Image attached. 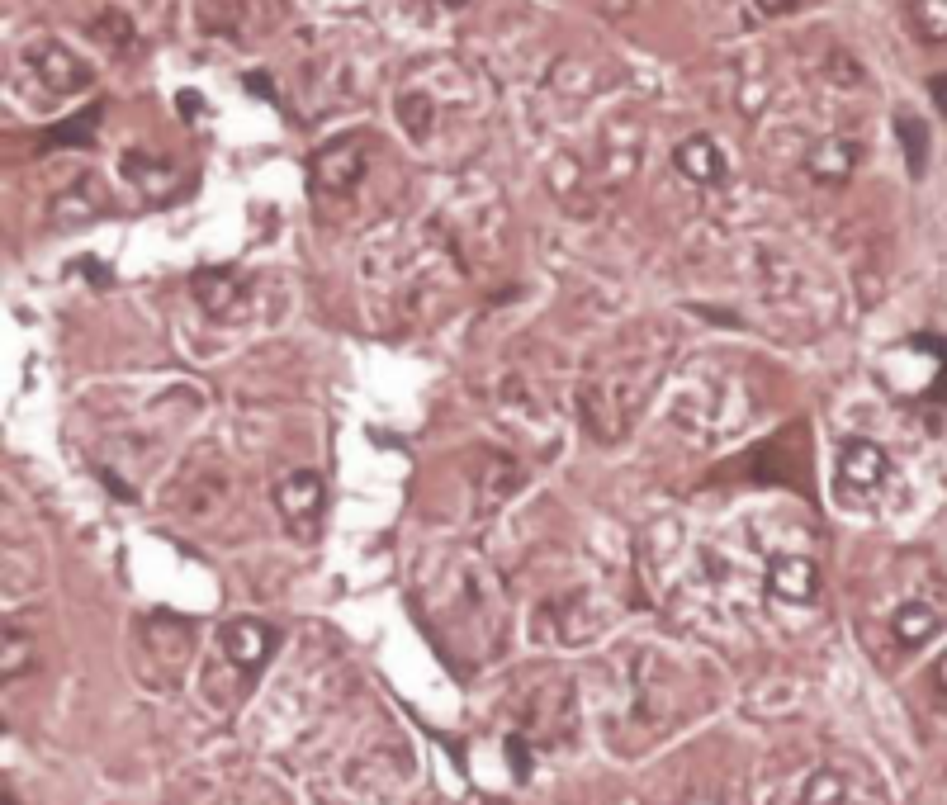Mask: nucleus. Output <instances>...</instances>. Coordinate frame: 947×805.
Here are the masks:
<instances>
[{
    "mask_svg": "<svg viewBox=\"0 0 947 805\" xmlns=\"http://www.w3.org/2000/svg\"><path fill=\"white\" fill-rule=\"evenodd\" d=\"M95 124H100V105H90L81 119H72V124H62L48 133V143H90V133H95Z\"/></svg>",
    "mask_w": 947,
    "mask_h": 805,
    "instance_id": "a211bd4d",
    "label": "nucleus"
},
{
    "mask_svg": "<svg viewBox=\"0 0 947 805\" xmlns=\"http://www.w3.org/2000/svg\"><path fill=\"white\" fill-rule=\"evenodd\" d=\"M853 166H858V147L848 143V138H824V143L805 157V171L820 180V185H843V180L853 176Z\"/></svg>",
    "mask_w": 947,
    "mask_h": 805,
    "instance_id": "4468645a",
    "label": "nucleus"
},
{
    "mask_svg": "<svg viewBox=\"0 0 947 805\" xmlns=\"http://www.w3.org/2000/svg\"><path fill=\"white\" fill-rule=\"evenodd\" d=\"M280 644V630L266 626V621H251V616H237L228 626L218 630V663H228L237 673V687L251 692V682L261 678V668L270 663Z\"/></svg>",
    "mask_w": 947,
    "mask_h": 805,
    "instance_id": "39448f33",
    "label": "nucleus"
},
{
    "mask_svg": "<svg viewBox=\"0 0 947 805\" xmlns=\"http://www.w3.org/2000/svg\"><path fill=\"white\" fill-rule=\"evenodd\" d=\"M938 626H943V611H933L929 602H905V607L891 616V630H895V640L900 644H924V640H933L938 635Z\"/></svg>",
    "mask_w": 947,
    "mask_h": 805,
    "instance_id": "2eb2a0df",
    "label": "nucleus"
},
{
    "mask_svg": "<svg viewBox=\"0 0 947 805\" xmlns=\"http://www.w3.org/2000/svg\"><path fill=\"white\" fill-rule=\"evenodd\" d=\"M895 133H900V147H905L910 176H924V166H929V128L919 124L914 114H900V119H895Z\"/></svg>",
    "mask_w": 947,
    "mask_h": 805,
    "instance_id": "f3484780",
    "label": "nucleus"
},
{
    "mask_svg": "<svg viewBox=\"0 0 947 805\" xmlns=\"http://www.w3.org/2000/svg\"><path fill=\"white\" fill-rule=\"evenodd\" d=\"M891 483V455L872 441H848L839 450V465H834V498L843 507H867L881 498V488Z\"/></svg>",
    "mask_w": 947,
    "mask_h": 805,
    "instance_id": "20e7f679",
    "label": "nucleus"
},
{
    "mask_svg": "<svg viewBox=\"0 0 947 805\" xmlns=\"http://www.w3.org/2000/svg\"><path fill=\"white\" fill-rule=\"evenodd\" d=\"M441 5H450V10H460V5H469V0H441Z\"/></svg>",
    "mask_w": 947,
    "mask_h": 805,
    "instance_id": "5701e85b",
    "label": "nucleus"
},
{
    "mask_svg": "<svg viewBox=\"0 0 947 805\" xmlns=\"http://www.w3.org/2000/svg\"><path fill=\"white\" fill-rule=\"evenodd\" d=\"M673 166H678L692 185H725V176H730V161H725L720 143H715V138H706V133L682 138L678 152H673Z\"/></svg>",
    "mask_w": 947,
    "mask_h": 805,
    "instance_id": "f8f14e48",
    "label": "nucleus"
},
{
    "mask_svg": "<svg viewBox=\"0 0 947 805\" xmlns=\"http://www.w3.org/2000/svg\"><path fill=\"white\" fill-rule=\"evenodd\" d=\"M933 678L943 682V692H947V654H943V659H938V668H933Z\"/></svg>",
    "mask_w": 947,
    "mask_h": 805,
    "instance_id": "4be33fe9",
    "label": "nucleus"
},
{
    "mask_svg": "<svg viewBox=\"0 0 947 805\" xmlns=\"http://www.w3.org/2000/svg\"><path fill=\"white\" fill-rule=\"evenodd\" d=\"M929 95H933V105L947 114V76H933V81H929Z\"/></svg>",
    "mask_w": 947,
    "mask_h": 805,
    "instance_id": "412c9836",
    "label": "nucleus"
},
{
    "mask_svg": "<svg viewBox=\"0 0 947 805\" xmlns=\"http://www.w3.org/2000/svg\"><path fill=\"white\" fill-rule=\"evenodd\" d=\"M422 621L446 644V654H498L502 644V592L479 555L455 550L446 569L422 578Z\"/></svg>",
    "mask_w": 947,
    "mask_h": 805,
    "instance_id": "f257e3e1",
    "label": "nucleus"
},
{
    "mask_svg": "<svg viewBox=\"0 0 947 805\" xmlns=\"http://www.w3.org/2000/svg\"><path fill=\"white\" fill-rule=\"evenodd\" d=\"M365 166H370V157H365V138L360 133H351V138H337V143H327L313 152V190L318 195H351L360 185V176H365Z\"/></svg>",
    "mask_w": 947,
    "mask_h": 805,
    "instance_id": "6e6552de",
    "label": "nucleus"
},
{
    "mask_svg": "<svg viewBox=\"0 0 947 805\" xmlns=\"http://www.w3.org/2000/svg\"><path fill=\"white\" fill-rule=\"evenodd\" d=\"M905 19L919 43H947V0H910Z\"/></svg>",
    "mask_w": 947,
    "mask_h": 805,
    "instance_id": "dca6fc26",
    "label": "nucleus"
},
{
    "mask_svg": "<svg viewBox=\"0 0 947 805\" xmlns=\"http://www.w3.org/2000/svg\"><path fill=\"white\" fill-rule=\"evenodd\" d=\"M768 588L782 597V602H815V592H820V573H815V564L801 555H782L768 564Z\"/></svg>",
    "mask_w": 947,
    "mask_h": 805,
    "instance_id": "ddd939ff",
    "label": "nucleus"
},
{
    "mask_svg": "<svg viewBox=\"0 0 947 805\" xmlns=\"http://www.w3.org/2000/svg\"><path fill=\"white\" fill-rule=\"evenodd\" d=\"M275 507H280V517H285V526L294 531L299 540H313L322 526V507H327V498H322V479L313 474V469H294V474H285L280 479V488H275Z\"/></svg>",
    "mask_w": 947,
    "mask_h": 805,
    "instance_id": "1a4fd4ad",
    "label": "nucleus"
},
{
    "mask_svg": "<svg viewBox=\"0 0 947 805\" xmlns=\"http://www.w3.org/2000/svg\"><path fill=\"white\" fill-rule=\"evenodd\" d=\"M753 379L734 365H697L692 384L678 394V427H687L697 441H730L749 427L753 417Z\"/></svg>",
    "mask_w": 947,
    "mask_h": 805,
    "instance_id": "7ed1b4c3",
    "label": "nucleus"
},
{
    "mask_svg": "<svg viewBox=\"0 0 947 805\" xmlns=\"http://www.w3.org/2000/svg\"><path fill=\"white\" fill-rule=\"evenodd\" d=\"M24 663H29V640H24L15 626H5V663H0L5 682H15L19 673H24Z\"/></svg>",
    "mask_w": 947,
    "mask_h": 805,
    "instance_id": "6ab92c4d",
    "label": "nucleus"
},
{
    "mask_svg": "<svg viewBox=\"0 0 947 805\" xmlns=\"http://www.w3.org/2000/svg\"><path fill=\"white\" fill-rule=\"evenodd\" d=\"M663 360H668V346H626L616 351L607 365H597L583 389H578V408H583V422L597 441H621L635 422V412L649 403L654 394V379L663 375Z\"/></svg>",
    "mask_w": 947,
    "mask_h": 805,
    "instance_id": "f03ea898",
    "label": "nucleus"
},
{
    "mask_svg": "<svg viewBox=\"0 0 947 805\" xmlns=\"http://www.w3.org/2000/svg\"><path fill=\"white\" fill-rule=\"evenodd\" d=\"M763 15H787V10H796V0H753Z\"/></svg>",
    "mask_w": 947,
    "mask_h": 805,
    "instance_id": "aec40b11",
    "label": "nucleus"
},
{
    "mask_svg": "<svg viewBox=\"0 0 947 805\" xmlns=\"http://www.w3.org/2000/svg\"><path fill=\"white\" fill-rule=\"evenodd\" d=\"M29 67H34L38 81L48 90H57V95H76V90H86L90 81H95V72H90L67 43H57V38H43V43L29 48Z\"/></svg>",
    "mask_w": 947,
    "mask_h": 805,
    "instance_id": "9d476101",
    "label": "nucleus"
},
{
    "mask_svg": "<svg viewBox=\"0 0 947 805\" xmlns=\"http://www.w3.org/2000/svg\"><path fill=\"white\" fill-rule=\"evenodd\" d=\"M895 356H905L910 365L881 360V379H886V389H891V394H900V398H947V346H943V341L933 346L929 365H919V360H924L919 337L900 341V351H895Z\"/></svg>",
    "mask_w": 947,
    "mask_h": 805,
    "instance_id": "0eeeda50",
    "label": "nucleus"
},
{
    "mask_svg": "<svg viewBox=\"0 0 947 805\" xmlns=\"http://www.w3.org/2000/svg\"><path fill=\"white\" fill-rule=\"evenodd\" d=\"M791 805H886V796L862 772L843 768V763H820L796 782Z\"/></svg>",
    "mask_w": 947,
    "mask_h": 805,
    "instance_id": "423d86ee",
    "label": "nucleus"
},
{
    "mask_svg": "<svg viewBox=\"0 0 947 805\" xmlns=\"http://www.w3.org/2000/svg\"><path fill=\"white\" fill-rule=\"evenodd\" d=\"M190 294H195V304L214 322H228V318L237 322L242 308L251 304V289L237 270H199L195 280H190Z\"/></svg>",
    "mask_w": 947,
    "mask_h": 805,
    "instance_id": "9b49d317",
    "label": "nucleus"
}]
</instances>
